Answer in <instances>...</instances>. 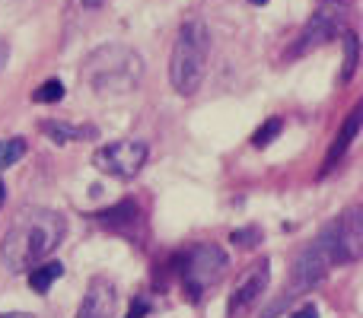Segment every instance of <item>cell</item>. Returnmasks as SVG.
I'll use <instances>...</instances> for the list:
<instances>
[{
  "label": "cell",
  "instance_id": "obj_1",
  "mask_svg": "<svg viewBox=\"0 0 363 318\" xmlns=\"http://www.w3.org/2000/svg\"><path fill=\"white\" fill-rule=\"evenodd\" d=\"M67 236V220L64 213L48 210V207H32L16 217V223L6 229L4 242H0V261L6 271L23 274L32 271L45 255L61 245V239Z\"/></svg>",
  "mask_w": 363,
  "mask_h": 318
},
{
  "label": "cell",
  "instance_id": "obj_2",
  "mask_svg": "<svg viewBox=\"0 0 363 318\" xmlns=\"http://www.w3.org/2000/svg\"><path fill=\"white\" fill-rule=\"evenodd\" d=\"M144 80V57L138 48L108 42L93 48L80 64V83L96 96L134 93Z\"/></svg>",
  "mask_w": 363,
  "mask_h": 318
},
{
  "label": "cell",
  "instance_id": "obj_3",
  "mask_svg": "<svg viewBox=\"0 0 363 318\" xmlns=\"http://www.w3.org/2000/svg\"><path fill=\"white\" fill-rule=\"evenodd\" d=\"M211 29L204 19H185L169 55V83L179 96H194L207 76Z\"/></svg>",
  "mask_w": 363,
  "mask_h": 318
},
{
  "label": "cell",
  "instance_id": "obj_4",
  "mask_svg": "<svg viewBox=\"0 0 363 318\" xmlns=\"http://www.w3.org/2000/svg\"><path fill=\"white\" fill-rule=\"evenodd\" d=\"M345 264V255H341L338 242H335V229L332 223L306 245L300 249V255L294 258V268H290V293L300 296L306 290H313L315 283H322L328 277V271Z\"/></svg>",
  "mask_w": 363,
  "mask_h": 318
},
{
  "label": "cell",
  "instance_id": "obj_5",
  "mask_svg": "<svg viewBox=\"0 0 363 318\" xmlns=\"http://www.w3.org/2000/svg\"><path fill=\"white\" fill-rule=\"evenodd\" d=\"M230 268V258L220 245L213 242H194L191 249L182 255V283H185V293L191 302L201 300L207 287L220 280Z\"/></svg>",
  "mask_w": 363,
  "mask_h": 318
},
{
  "label": "cell",
  "instance_id": "obj_6",
  "mask_svg": "<svg viewBox=\"0 0 363 318\" xmlns=\"http://www.w3.org/2000/svg\"><path fill=\"white\" fill-rule=\"evenodd\" d=\"M147 157H150V150H147L144 140H112V144L99 147L93 153V166L102 175H112L118 181H131L147 166Z\"/></svg>",
  "mask_w": 363,
  "mask_h": 318
},
{
  "label": "cell",
  "instance_id": "obj_7",
  "mask_svg": "<svg viewBox=\"0 0 363 318\" xmlns=\"http://www.w3.org/2000/svg\"><path fill=\"white\" fill-rule=\"evenodd\" d=\"M268 283H271V261L262 258V261H255L249 271H245V277L239 280V287L233 290L230 302H226V318H245L249 315L252 309L262 302Z\"/></svg>",
  "mask_w": 363,
  "mask_h": 318
},
{
  "label": "cell",
  "instance_id": "obj_8",
  "mask_svg": "<svg viewBox=\"0 0 363 318\" xmlns=\"http://www.w3.org/2000/svg\"><path fill=\"white\" fill-rule=\"evenodd\" d=\"M341 16H345V13L322 6V10L315 13L306 25H303V32H300V38H296V45H294V51H290V55L300 57V55H309L313 48H319V45L332 42V38L341 32Z\"/></svg>",
  "mask_w": 363,
  "mask_h": 318
},
{
  "label": "cell",
  "instance_id": "obj_9",
  "mask_svg": "<svg viewBox=\"0 0 363 318\" xmlns=\"http://www.w3.org/2000/svg\"><path fill=\"white\" fill-rule=\"evenodd\" d=\"M335 229V242H338L341 255H345V264L357 261L363 255V213L360 207H347L338 220H332Z\"/></svg>",
  "mask_w": 363,
  "mask_h": 318
},
{
  "label": "cell",
  "instance_id": "obj_10",
  "mask_svg": "<svg viewBox=\"0 0 363 318\" xmlns=\"http://www.w3.org/2000/svg\"><path fill=\"white\" fill-rule=\"evenodd\" d=\"M115 306H118L115 283L106 277H93L83 293L80 309H77V318H115Z\"/></svg>",
  "mask_w": 363,
  "mask_h": 318
},
{
  "label": "cell",
  "instance_id": "obj_11",
  "mask_svg": "<svg viewBox=\"0 0 363 318\" xmlns=\"http://www.w3.org/2000/svg\"><path fill=\"white\" fill-rule=\"evenodd\" d=\"M108 0H67L64 6V19H67L70 29H86L93 19H99L106 13Z\"/></svg>",
  "mask_w": 363,
  "mask_h": 318
},
{
  "label": "cell",
  "instance_id": "obj_12",
  "mask_svg": "<svg viewBox=\"0 0 363 318\" xmlns=\"http://www.w3.org/2000/svg\"><path fill=\"white\" fill-rule=\"evenodd\" d=\"M360 121H363V106H354V108H351V115H347V121H345V127H341V134L335 137L332 150H328L325 169H332V166H335V159H341V157L347 153V147L354 144V137H357V131H360Z\"/></svg>",
  "mask_w": 363,
  "mask_h": 318
},
{
  "label": "cell",
  "instance_id": "obj_13",
  "mask_svg": "<svg viewBox=\"0 0 363 318\" xmlns=\"http://www.w3.org/2000/svg\"><path fill=\"white\" fill-rule=\"evenodd\" d=\"M42 134H48L55 144H74V140L96 137V127L67 125V121H42Z\"/></svg>",
  "mask_w": 363,
  "mask_h": 318
},
{
  "label": "cell",
  "instance_id": "obj_14",
  "mask_svg": "<svg viewBox=\"0 0 363 318\" xmlns=\"http://www.w3.org/2000/svg\"><path fill=\"white\" fill-rule=\"evenodd\" d=\"M64 277V264L61 261H45V264H35V268L29 271V287L35 290V293H48L51 283L61 280Z\"/></svg>",
  "mask_w": 363,
  "mask_h": 318
},
{
  "label": "cell",
  "instance_id": "obj_15",
  "mask_svg": "<svg viewBox=\"0 0 363 318\" xmlns=\"http://www.w3.org/2000/svg\"><path fill=\"white\" fill-rule=\"evenodd\" d=\"M345 70H341V80H354V74H357V64H360V38L354 35V32H345Z\"/></svg>",
  "mask_w": 363,
  "mask_h": 318
},
{
  "label": "cell",
  "instance_id": "obj_16",
  "mask_svg": "<svg viewBox=\"0 0 363 318\" xmlns=\"http://www.w3.org/2000/svg\"><path fill=\"white\" fill-rule=\"evenodd\" d=\"M26 150H29V144H26L23 137L0 140V169H10V166H16V162L26 157Z\"/></svg>",
  "mask_w": 363,
  "mask_h": 318
},
{
  "label": "cell",
  "instance_id": "obj_17",
  "mask_svg": "<svg viewBox=\"0 0 363 318\" xmlns=\"http://www.w3.org/2000/svg\"><path fill=\"white\" fill-rule=\"evenodd\" d=\"M64 99V83L61 80H45L42 86L32 93V102L38 106H51V102H61Z\"/></svg>",
  "mask_w": 363,
  "mask_h": 318
},
{
  "label": "cell",
  "instance_id": "obj_18",
  "mask_svg": "<svg viewBox=\"0 0 363 318\" xmlns=\"http://www.w3.org/2000/svg\"><path fill=\"white\" fill-rule=\"evenodd\" d=\"M281 131H284V121L281 118H268L255 134H252V147H258V150H262V147H268Z\"/></svg>",
  "mask_w": 363,
  "mask_h": 318
},
{
  "label": "cell",
  "instance_id": "obj_19",
  "mask_svg": "<svg viewBox=\"0 0 363 318\" xmlns=\"http://www.w3.org/2000/svg\"><path fill=\"white\" fill-rule=\"evenodd\" d=\"M230 242L239 245V249H255V245L262 242V229H258V226H249V229H236V232H230Z\"/></svg>",
  "mask_w": 363,
  "mask_h": 318
},
{
  "label": "cell",
  "instance_id": "obj_20",
  "mask_svg": "<svg viewBox=\"0 0 363 318\" xmlns=\"http://www.w3.org/2000/svg\"><path fill=\"white\" fill-rule=\"evenodd\" d=\"M147 312H150V302H147V300H138V302L131 306V312H128V318H144Z\"/></svg>",
  "mask_w": 363,
  "mask_h": 318
},
{
  "label": "cell",
  "instance_id": "obj_21",
  "mask_svg": "<svg viewBox=\"0 0 363 318\" xmlns=\"http://www.w3.org/2000/svg\"><path fill=\"white\" fill-rule=\"evenodd\" d=\"M290 318H319V309H315L313 302H306V306H303V309H296V312L290 315Z\"/></svg>",
  "mask_w": 363,
  "mask_h": 318
},
{
  "label": "cell",
  "instance_id": "obj_22",
  "mask_svg": "<svg viewBox=\"0 0 363 318\" xmlns=\"http://www.w3.org/2000/svg\"><path fill=\"white\" fill-rule=\"evenodd\" d=\"M0 318H35V315H29V312H0Z\"/></svg>",
  "mask_w": 363,
  "mask_h": 318
},
{
  "label": "cell",
  "instance_id": "obj_23",
  "mask_svg": "<svg viewBox=\"0 0 363 318\" xmlns=\"http://www.w3.org/2000/svg\"><path fill=\"white\" fill-rule=\"evenodd\" d=\"M4 200H6V185H4V178H0V207H4Z\"/></svg>",
  "mask_w": 363,
  "mask_h": 318
},
{
  "label": "cell",
  "instance_id": "obj_24",
  "mask_svg": "<svg viewBox=\"0 0 363 318\" xmlns=\"http://www.w3.org/2000/svg\"><path fill=\"white\" fill-rule=\"evenodd\" d=\"M249 4H255V6H264V4H268V0H249Z\"/></svg>",
  "mask_w": 363,
  "mask_h": 318
}]
</instances>
